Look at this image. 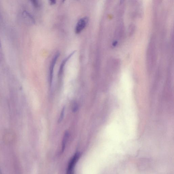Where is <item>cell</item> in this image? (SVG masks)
I'll use <instances>...</instances> for the list:
<instances>
[{
    "label": "cell",
    "instance_id": "obj_1",
    "mask_svg": "<svg viewBox=\"0 0 174 174\" xmlns=\"http://www.w3.org/2000/svg\"><path fill=\"white\" fill-rule=\"evenodd\" d=\"M157 59V50L156 38L153 36L148 44L146 53V64L148 70L152 71L156 65Z\"/></svg>",
    "mask_w": 174,
    "mask_h": 174
},
{
    "label": "cell",
    "instance_id": "obj_2",
    "mask_svg": "<svg viewBox=\"0 0 174 174\" xmlns=\"http://www.w3.org/2000/svg\"><path fill=\"white\" fill-rule=\"evenodd\" d=\"M125 34L124 26L122 22H120L118 25L116 29L115 35L114 43L117 45L124 37Z\"/></svg>",
    "mask_w": 174,
    "mask_h": 174
},
{
    "label": "cell",
    "instance_id": "obj_3",
    "mask_svg": "<svg viewBox=\"0 0 174 174\" xmlns=\"http://www.w3.org/2000/svg\"><path fill=\"white\" fill-rule=\"evenodd\" d=\"M80 156V154L77 153L70 160L68 166L66 174H74V168L77 161H78Z\"/></svg>",
    "mask_w": 174,
    "mask_h": 174
},
{
    "label": "cell",
    "instance_id": "obj_4",
    "mask_svg": "<svg viewBox=\"0 0 174 174\" xmlns=\"http://www.w3.org/2000/svg\"><path fill=\"white\" fill-rule=\"evenodd\" d=\"M89 22V18L86 17L81 18L77 22L75 30L77 34H79L84 30L86 27Z\"/></svg>",
    "mask_w": 174,
    "mask_h": 174
},
{
    "label": "cell",
    "instance_id": "obj_5",
    "mask_svg": "<svg viewBox=\"0 0 174 174\" xmlns=\"http://www.w3.org/2000/svg\"><path fill=\"white\" fill-rule=\"evenodd\" d=\"M16 135L14 131L11 130H7L3 135V140L6 143H10L14 140Z\"/></svg>",
    "mask_w": 174,
    "mask_h": 174
},
{
    "label": "cell",
    "instance_id": "obj_6",
    "mask_svg": "<svg viewBox=\"0 0 174 174\" xmlns=\"http://www.w3.org/2000/svg\"><path fill=\"white\" fill-rule=\"evenodd\" d=\"M59 55L60 54L59 53H57L55 55V56L53 58L52 61H51L49 70V81L50 86H51V85H52L53 70L54 66H55V65L57 60L59 57Z\"/></svg>",
    "mask_w": 174,
    "mask_h": 174
},
{
    "label": "cell",
    "instance_id": "obj_7",
    "mask_svg": "<svg viewBox=\"0 0 174 174\" xmlns=\"http://www.w3.org/2000/svg\"><path fill=\"white\" fill-rule=\"evenodd\" d=\"M25 22L29 25H33L35 23V20L32 15L26 11H24L22 14Z\"/></svg>",
    "mask_w": 174,
    "mask_h": 174
},
{
    "label": "cell",
    "instance_id": "obj_8",
    "mask_svg": "<svg viewBox=\"0 0 174 174\" xmlns=\"http://www.w3.org/2000/svg\"><path fill=\"white\" fill-rule=\"evenodd\" d=\"M75 51H73V52L71 53L68 57H67L63 61V62H62V64H61V65L60 67L59 72V75H60V74L61 73H62V70L63 69L64 66H65V64L66 63V62H67L69 60L70 58L73 55V54H74V53H75Z\"/></svg>",
    "mask_w": 174,
    "mask_h": 174
},
{
    "label": "cell",
    "instance_id": "obj_9",
    "mask_svg": "<svg viewBox=\"0 0 174 174\" xmlns=\"http://www.w3.org/2000/svg\"><path fill=\"white\" fill-rule=\"evenodd\" d=\"M69 133L67 132H66L65 133V135L63 138V140L62 143V152H63L64 150L65 149L66 144V142L68 138L69 137Z\"/></svg>",
    "mask_w": 174,
    "mask_h": 174
},
{
    "label": "cell",
    "instance_id": "obj_10",
    "mask_svg": "<svg viewBox=\"0 0 174 174\" xmlns=\"http://www.w3.org/2000/svg\"><path fill=\"white\" fill-rule=\"evenodd\" d=\"M135 27L134 25L132 24L130 25L129 28V33L130 35L134 33L135 31Z\"/></svg>",
    "mask_w": 174,
    "mask_h": 174
},
{
    "label": "cell",
    "instance_id": "obj_11",
    "mask_svg": "<svg viewBox=\"0 0 174 174\" xmlns=\"http://www.w3.org/2000/svg\"><path fill=\"white\" fill-rule=\"evenodd\" d=\"M64 112H65V108H64L62 111H61L60 117L58 121V122H60L62 121L64 117Z\"/></svg>",
    "mask_w": 174,
    "mask_h": 174
},
{
    "label": "cell",
    "instance_id": "obj_12",
    "mask_svg": "<svg viewBox=\"0 0 174 174\" xmlns=\"http://www.w3.org/2000/svg\"><path fill=\"white\" fill-rule=\"evenodd\" d=\"M32 4H33L34 7H38L39 6V3L37 1H31Z\"/></svg>",
    "mask_w": 174,
    "mask_h": 174
},
{
    "label": "cell",
    "instance_id": "obj_13",
    "mask_svg": "<svg viewBox=\"0 0 174 174\" xmlns=\"http://www.w3.org/2000/svg\"><path fill=\"white\" fill-rule=\"evenodd\" d=\"M56 2L55 1H50V4L51 5H54L55 4Z\"/></svg>",
    "mask_w": 174,
    "mask_h": 174
},
{
    "label": "cell",
    "instance_id": "obj_14",
    "mask_svg": "<svg viewBox=\"0 0 174 174\" xmlns=\"http://www.w3.org/2000/svg\"><path fill=\"white\" fill-rule=\"evenodd\" d=\"M1 46H2V43H1V39H0V47H1Z\"/></svg>",
    "mask_w": 174,
    "mask_h": 174
},
{
    "label": "cell",
    "instance_id": "obj_15",
    "mask_svg": "<svg viewBox=\"0 0 174 174\" xmlns=\"http://www.w3.org/2000/svg\"><path fill=\"white\" fill-rule=\"evenodd\" d=\"M0 174H2V171L1 169H0Z\"/></svg>",
    "mask_w": 174,
    "mask_h": 174
}]
</instances>
